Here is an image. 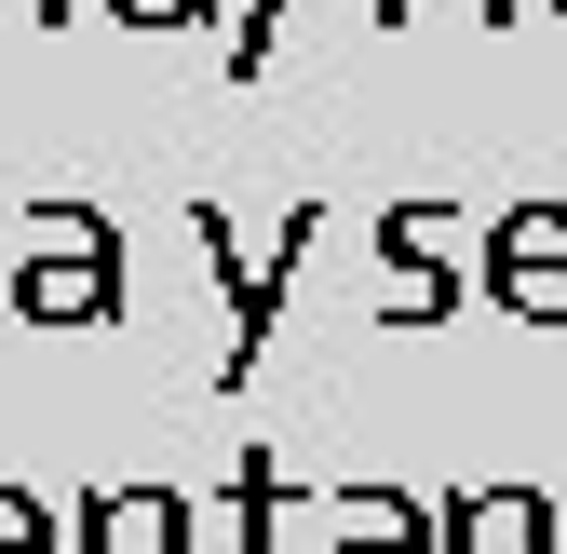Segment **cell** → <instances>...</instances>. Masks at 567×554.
<instances>
[{
    "label": "cell",
    "mask_w": 567,
    "mask_h": 554,
    "mask_svg": "<svg viewBox=\"0 0 567 554\" xmlns=\"http://www.w3.org/2000/svg\"><path fill=\"white\" fill-rule=\"evenodd\" d=\"M14 311H28V325H109V311H122V230L95 217V203H41V217H28Z\"/></svg>",
    "instance_id": "6da1fadb"
},
{
    "label": "cell",
    "mask_w": 567,
    "mask_h": 554,
    "mask_svg": "<svg viewBox=\"0 0 567 554\" xmlns=\"http://www.w3.org/2000/svg\"><path fill=\"white\" fill-rule=\"evenodd\" d=\"M311 230H324V217L298 203V217H284V244H270V257H244V244H230V217H217V203H203V257H217V285H230V325H244L230 352H217V379H230V392L257 379V352H270V325H284V270L311 257Z\"/></svg>",
    "instance_id": "7a4b0ae2"
},
{
    "label": "cell",
    "mask_w": 567,
    "mask_h": 554,
    "mask_svg": "<svg viewBox=\"0 0 567 554\" xmlns=\"http://www.w3.org/2000/svg\"><path fill=\"white\" fill-rule=\"evenodd\" d=\"M473 257H486V298H501V311L567 325V203H514V217L486 230Z\"/></svg>",
    "instance_id": "3957f363"
},
{
    "label": "cell",
    "mask_w": 567,
    "mask_h": 554,
    "mask_svg": "<svg viewBox=\"0 0 567 554\" xmlns=\"http://www.w3.org/2000/svg\"><path fill=\"white\" fill-rule=\"evenodd\" d=\"M379 257L405 270V325H446L486 285V257H460V217H446V203H392V217H379Z\"/></svg>",
    "instance_id": "277c9868"
},
{
    "label": "cell",
    "mask_w": 567,
    "mask_h": 554,
    "mask_svg": "<svg viewBox=\"0 0 567 554\" xmlns=\"http://www.w3.org/2000/svg\"><path fill=\"white\" fill-rule=\"evenodd\" d=\"M68 554H189V501L176 488H82L68 501Z\"/></svg>",
    "instance_id": "5b68a950"
},
{
    "label": "cell",
    "mask_w": 567,
    "mask_h": 554,
    "mask_svg": "<svg viewBox=\"0 0 567 554\" xmlns=\"http://www.w3.org/2000/svg\"><path fill=\"white\" fill-rule=\"evenodd\" d=\"M433 554H554V501L540 488H460V501H433Z\"/></svg>",
    "instance_id": "8992f818"
},
{
    "label": "cell",
    "mask_w": 567,
    "mask_h": 554,
    "mask_svg": "<svg viewBox=\"0 0 567 554\" xmlns=\"http://www.w3.org/2000/svg\"><path fill=\"white\" fill-rule=\"evenodd\" d=\"M324 554H433V514L365 488V501H324Z\"/></svg>",
    "instance_id": "52a82bcc"
},
{
    "label": "cell",
    "mask_w": 567,
    "mask_h": 554,
    "mask_svg": "<svg viewBox=\"0 0 567 554\" xmlns=\"http://www.w3.org/2000/svg\"><path fill=\"white\" fill-rule=\"evenodd\" d=\"M0 554H68V514L41 488H0Z\"/></svg>",
    "instance_id": "ba28073f"
},
{
    "label": "cell",
    "mask_w": 567,
    "mask_h": 554,
    "mask_svg": "<svg viewBox=\"0 0 567 554\" xmlns=\"http://www.w3.org/2000/svg\"><path fill=\"white\" fill-rule=\"evenodd\" d=\"M109 14H122V28H203L217 0H109Z\"/></svg>",
    "instance_id": "9c48e42d"
},
{
    "label": "cell",
    "mask_w": 567,
    "mask_h": 554,
    "mask_svg": "<svg viewBox=\"0 0 567 554\" xmlns=\"http://www.w3.org/2000/svg\"><path fill=\"white\" fill-rule=\"evenodd\" d=\"M0 14H41V28H54V14H68V0H0Z\"/></svg>",
    "instance_id": "30bf717a"
},
{
    "label": "cell",
    "mask_w": 567,
    "mask_h": 554,
    "mask_svg": "<svg viewBox=\"0 0 567 554\" xmlns=\"http://www.w3.org/2000/svg\"><path fill=\"white\" fill-rule=\"evenodd\" d=\"M365 14H379V28H405V14H419V0H365Z\"/></svg>",
    "instance_id": "8fae6325"
},
{
    "label": "cell",
    "mask_w": 567,
    "mask_h": 554,
    "mask_svg": "<svg viewBox=\"0 0 567 554\" xmlns=\"http://www.w3.org/2000/svg\"><path fill=\"white\" fill-rule=\"evenodd\" d=\"M540 14H567V0H540Z\"/></svg>",
    "instance_id": "7c38bea8"
}]
</instances>
